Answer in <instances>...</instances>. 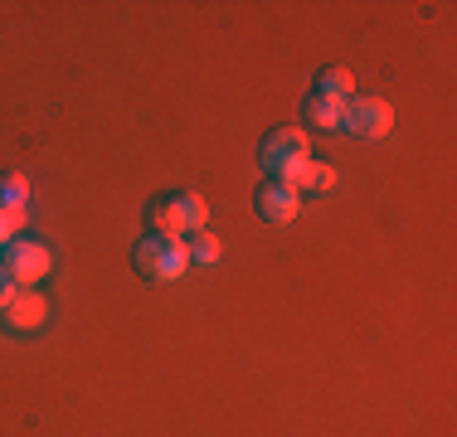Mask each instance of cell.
<instances>
[{
    "label": "cell",
    "instance_id": "1",
    "mask_svg": "<svg viewBox=\"0 0 457 437\" xmlns=\"http://www.w3.org/2000/svg\"><path fill=\"white\" fill-rule=\"evenodd\" d=\"M307 161H312V136L302 127H282V131H273V136L263 141V166H268V175L282 180V185H292V190H297Z\"/></svg>",
    "mask_w": 457,
    "mask_h": 437
},
{
    "label": "cell",
    "instance_id": "2",
    "mask_svg": "<svg viewBox=\"0 0 457 437\" xmlns=\"http://www.w3.org/2000/svg\"><path fill=\"white\" fill-rule=\"evenodd\" d=\"M190 268V243L185 238H166V234H151L137 243V272L151 282H176L180 272Z\"/></svg>",
    "mask_w": 457,
    "mask_h": 437
},
{
    "label": "cell",
    "instance_id": "3",
    "mask_svg": "<svg viewBox=\"0 0 457 437\" xmlns=\"http://www.w3.org/2000/svg\"><path fill=\"white\" fill-rule=\"evenodd\" d=\"M0 272H5L15 287H35V282H45L54 272L49 243H39V238H10V243L0 248Z\"/></svg>",
    "mask_w": 457,
    "mask_h": 437
},
{
    "label": "cell",
    "instance_id": "4",
    "mask_svg": "<svg viewBox=\"0 0 457 437\" xmlns=\"http://www.w3.org/2000/svg\"><path fill=\"white\" fill-rule=\"evenodd\" d=\"M45 321H49V301H45V292H39V287H20L15 297L0 306V326L15 331V335H39V331H45Z\"/></svg>",
    "mask_w": 457,
    "mask_h": 437
},
{
    "label": "cell",
    "instance_id": "5",
    "mask_svg": "<svg viewBox=\"0 0 457 437\" xmlns=\"http://www.w3.org/2000/svg\"><path fill=\"white\" fill-rule=\"evenodd\" d=\"M345 127L365 141H379V136L395 131V107H389L385 97H351V103H345Z\"/></svg>",
    "mask_w": 457,
    "mask_h": 437
},
{
    "label": "cell",
    "instance_id": "6",
    "mask_svg": "<svg viewBox=\"0 0 457 437\" xmlns=\"http://www.w3.org/2000/svg\"><path fill=\"white\" fill-rule=\"evenodd\" d=\"M297 210H302V190H292V185L268 180L263 190H258V214H263L268 224H292Z\"/></svg>",
    "mask_w": 457,
    "mask_h": 437
},
{
    "label": "cell",
    "instance_id": "7",
    "mask_svg": "<svg viewBox=\"0 0 457 437\" xmlns=\"http://www.w3.org/2000/svg\"><path fill=\"white\" fill-rule=\"evenodd\" d=\"M307 127L321 131V136H336V131H345V103L312 93V97H307Z\"/></svg>",
    "mask_w": 457,
    "mask_h": 437
},
{
    "label": "cell",
    "instance_id": "8",
    "mask_svg": "<svg viewBox=\"0 0 457 437\" xmlns=\"http://www.w3.org/2000/svg\"><path fill=\"white\" fill-rule=\"evenodd\" d=\"M170 204H176V214H180L185 234H200L204 218H210V204H204V194H200V190H185V194H176Z\"/></svg>",
    "mask_w": 457,
    "mask_h": 437
},
{
    "label": "cell",
    "instance_id": "9",
    "mask_svg": "<svg viewBox=\"0 0 457 437\" xmlns=\"http://www.w3.org/2000/svg\"><path fill=\"white\" fill-rule=\"evenodd\" d=\"M146 224H151V234H166V238H185V224H180V214H176V204L170 200H156L146 210Z\"/></svg>",
    "mask_w": 457,
    "mask_h": 437
},
{
    "label": "cell",
    "instance_id": "10",
    "mask_svg": "<svg viewBox=\"0 0 457 437\" xmlns=\"http://www.w3.org/2000/svg\"><path fill=\"white\" fill-rule=\"evenodd\" d=\"M351 87H355V73L351 69H326L317 78V93L321 97H336V103H351Z\"/></svg>",
    "mask_w": 457,
    "mask_h": 437
},
{
    "label": "cell",
    "instance_id": "11",
    "mask_svg": "<svg viewBox=\"0 0 457 437\" xmlns=\"http://www.w3.org/2000/svg\"><path fill=\"white\" fill-rule=\"evenodd\" d=\"M336 185V170L326 166V161H307V170H302L297 190H312V194H326Z\"/></svg>",
    "mask_w": 457,
    "mask_h": 437
},
{
    "label": "cell",
    "instance_id": "12",
    "mask_svg": "<svg viewBox=\"0 0 457 437\" xmlns=\"http://www.w3.org/2000/svg\"><path fill=\"white\" fill-rule=\"evenodd\" d=\"M0 204H5V210H25L29 204V180L25 175H5V180H0Z\"/></svg>",
    "mask_w": 457,
    "mask_h": 437
},
{
    "label": "cell",
    "instance_id": "13",
    "mask_svg": "<svg viewBox=\"0 0 457 437\" xmlns=\"http://www.w3.org/2000/svg\"><path fill=\"white\" fill-rule=\"evenodd\" d=\"M190 262H220V238L210 234V228H200V234H190Z\"/></svg>",
    "mask_w": 457,
    "mask_h": 437
},
{
    "label": "cell",
    "instance_id": "14",
    "mask_svg": "<svg viewBox=\"0 0 457 437\" xmlns=\"http://www.w3.org/2000/svg\"><path fill=\"white\" fill-rule=\"evenodd\" d=\"M25 224H29V210H5V204H0V248H5L10 238H20Z\"/></svg>",
    "mask_w": 457,
    "mask_h": 437
},
{
    "label": "cell",
    "instance_id": "15",
    "mask_svg": "<svg viewBox=\"0 0 457 437\" xmlns=\"http://www.w3.org/2000/svg\"><path fill=\"white\" fill-rule=\"evenodd\" d=\"M15 292H20V287H15V282H10V277H5V272H0V306H5L10 297H15Z\"/></svg>",
    "mask_w": 457,
    "mask_h": 437
}]
</instances>
